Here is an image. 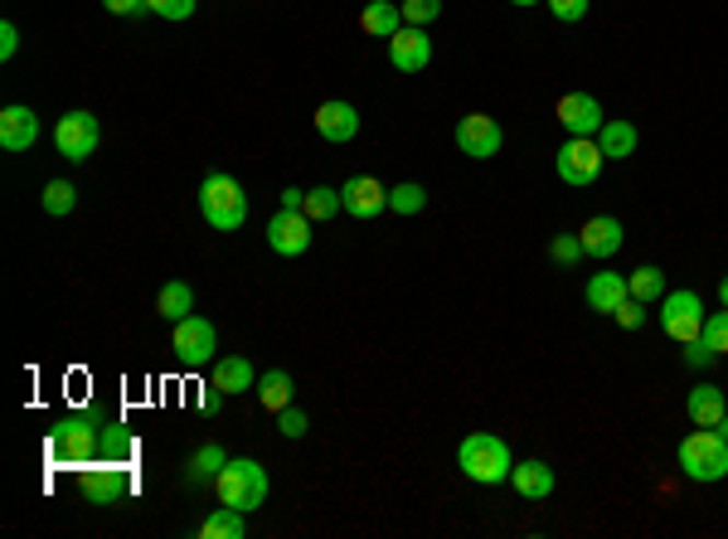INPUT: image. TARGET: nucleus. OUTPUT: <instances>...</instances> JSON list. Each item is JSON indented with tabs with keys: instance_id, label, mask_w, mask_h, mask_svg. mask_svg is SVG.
<instances>
[{
	"instance_id": "f257e3e1",
	"label": "nucleus",
	"mask_w": 728,
	"mask_h": 539,
	"mask_svg": "<svg viewBox=\"0 0 728 539\" xmlns=\"http://www.w3.org/2000/svg\"><path fill=\"white\" fill-rule=\"evenodd\" d=\"M457 467H462L466 481H476V486H500V481H510L515 457H510L506 437H496V433H466L462 447H457Z\"/></svg>"
},
{
	"instance_id": "f03ea898",
	"label": "nucleus",
	"mask_w": 728,
	"mask_h": 539,
	"mask_svg": "<svg viewBox=\"0 0 728 539\" xmlns=\"http://www.w3.org/2000/svg\"><path fill=\"white\" fill-rule=\"evenodd\" d=\"M103 452V423L93 413H69L49 428V457L59 467H83Z\"/></svg>"
},
{
	"instance_id": "7ed1b4c3",
	"label": "nucleus",
	"mask_w": 728,
	"mask_h": 539,
	"mask_svg": "<svg viewBox=\"0 0 728 539\" xmlns=\"http://www.w3.org/2000/svg\"><path fill=\"white\" fill-rule=\"evenodd\" d=\"M199 215H205L209 229H219V233H233V229H243V219H249V195H243V185L233 175H205L199 180Z\"/></svg>"
},
{
	"instance_id": "20e7f679",
	"label": "nucleus",
	"mask_w": 728,
	"mask_h": 539,
	"mask_svg": "<svg viewBox=\"0 0 728 539\" xmlns=\"http://www.w3.org/2000/svg\"><path fill=\"white\" fill-rule=\"evenodd\" d=\"M215 486H219V501H223V505H233V511L253 515V511H263V501H267V491H273V481H267L263 462H253V457H229Z\"/></svg>"
},
{
	"instance_id": "39448f33",
	"label": "nucleus",
	"mask_w": 728,
	"mask_h": 539,
	"mask_svg": "<svg viewBox=\"0 0 728 539\" xmlns=\"http://www.w3.org/2000/svg\"><path fill=\"white\" fill-rule=\"evenodd\" d=\"M675 462H680V471H685L690 481L714 486V481L728 477V443L714 428H700V433H690L685 443H680Z\"/></svg>"
},
{
	"instance_id": "423d86ee",
	"label": "nucleus",
	"mask_w": 728,
	"mask_h": 539,
	"mask_svg": "<svg viewBox=\"0 0 728 539\" xmlns=\"http://www.w3.org/2000/svg\"><path fill=\"white\" fill-rule=\"evenodd\" d=\"M171 351H175V359H181L185 369L215 365V355H219V331H215V321H205V317H195V311H189L185 321H175Z\"/></svg>"
},
{
	"instance_id": "0eeeda50",
	"label": "nucleus",
	"mask_w": 728,
	"mask_h": 539,
	"mask_svg": "<svg viewBox=\"0 0 728 539\" xmlns=\"http://www.w3.org/2000/svg\"><path fill=\"white\" fill-rule=\"evenodd\" d=\"M602 146H598V137H568L564 146H558V156H554V171H558V180L564 185H574V190H588L592 180L602 175Z\"/></svg>"
},
{
	"instance_id": "6e6552de",
	"label": "nucleus",
	"mask_w": 728,
	"mask_h": 539,
	"mask_svg": "<svg viewBox=\"0 0 728 539\" xmlns=\"http://www.w3.org/2000/svg\"><path fill=\"white\" fill-rule=\"evenodd\" d=\"M97 141H103V127H97V117L88 107H73L59 117V127H54V146H59V156L69 165H83L88 156L97 151Z\"/></svg>"
},
{
	"instance_id": "1a4fd4ad",
	"label": "nucleus",
	"mask_w": 728,
	"mask_h": 539,
	"mask_svg": "<svg viewBox=\"0 0 728 539\" xmlns=\"http://www.w3.org/2000/svg\"><path fill=\"white\" fill-rule=\"evenodd\" d=\"M660 331L670 335V341H694V335L704 331V301L694 297V291H666V297H660Z\"/></svg>"
},
{
	"instance_id": "9d476101",
	"label": "nucleus",
	"mask_w": 728,
	"mask_h": 539,
	"mask_svg": "<svg viewBox=\"0 0 728 539\" xmlns=\"http://www.w3.org/2000/svg\"><path fill=\"white\" fill-rule=\"evenodd\" d=\"M78 486H83L88 505H117V501H127V491H131V467L103 457V462L83 467V481H78Z\"/></svg>"
},
{
	"instance_id": "9b49d317",
	"label": "nucleus",
	"mask_w": 728,
	"mask_h": 539,
	"mask_svg": "<svg viewBox=\"0 0 728 539\" xmlns=\"http://www.w3.org/2000/svg\"><path fill=\"white\" fill-rule=\"evenodd\" d=\"M457 146H462V156H472V161H490V156H500V146H506V131H500V122L486 117V112H466V117L457 122Z\"/></svg>"
},
{
	"instance_id": "f8f14e48",
	"label": "nucleus",
	"mask_w": 728,
	"mask_h": 539,
	"mask_svg": "<svg viewBox=\"0 0 728 539\" xmlns=\"http://www.w3.org/2000/svg\"><path fill=\"white\" fill-rule=\"evenodd\" d=\"M267 249L282 253V257H301L311 249V219L307 209H277L267 219Z\"/></svg>"
},
{
	"instance_id": "ddd939ff",
	"label": "nucleus",
	"mask_w": 728,
	"mask_h": 539,
	"mask_svg": "<svg viewBox=\"0 0 728 539\" xmlns=\"http://www.w3.org/2000/svg\"><path fill=\"white\" fill-rule=\"evenodd\" d=\"M554 117L564 122L568 137H598L602 122H608V112H602V103L592 93H564L554 107Z\"/></svg>"
},
{
	"instance_id": "4468645a",
	"label": "nucleus",
	"mask_w": 728,
	"mask_h": 539,
	"mask_svg": "<svg viewBox=\"0 0 728 539\" xmlns=\"http://www.w3.org/2000/svg\"><path fill=\"white\" fill-rule=\"evenodd\" d=\"M340 205L350 219H379L389 209V185H379L374 175H350L340 185Z\"/></svg>"
},
{
	"instance_id": "2eb2a0df",
	"label": "nucleus",
	"mask_w": 728,
	"mask_h": 539,
	"mask_svg": "<svg viewBox=\"0 0 728 539\" xmlns=\"http://www.w3.org/2000/svg\"><path fill=\"white\" fill-rule=\"evenodd\" d=\"M578 243H582V257L612 263V257L622 253V243H626V229H622V219H612V215H592L578 229Z\"/></svg>"
},
{
	"instance_id": "dca6fc26",
	"label": "nucleus",
	"mask_w": 728,
	"mask_h": 539,
	"mask_svg": "<svg viewBox=\"0 0 728 539\" xmlns=\"http://www.w3.org/2000/svg\"><path fill=\"white\" fill-rule=\"evenodd\" d=\"M389 64H394L398 73H423L432 64V39L428 30L418 25H403L394 39H389Z\"/></svg>"
},
{
	"instance_id": "f3484780",
	"label": "nucleus",
	"mask_w": 728,
	"mask_h": 539,
	"mask_svg": "<svg viewBox=\"0 0 728 539\" xmlns=\"http://www.w3.org/2000/svg\"><path fill=\"white\" fill-rule=\"evenodd\" d=\"M311 122H316V131H321V137H326L331 146H345V141L360 137V107H355V103H340V98L321 103Z\"/></svg>"
},
{
	"instance_id": "a211bd4d",
	"label": "nucleus",
	"mask_w": 728,
	"mask_h": 539,
	"mask_svg": "<svg viewBox=\"0 0 728 539\" xmlns=\"http://www.w3.org/2000/svg\"><path fill=\"white\" fill-rule=\"evenodd\" d=\"M35 141H39L35 107H25V103L0 107V151H30Z\"/></svg>"
},
{
	"instance_id": "6ab92c4d",
	"label": "nucleus",
	"mask_w": 728,
	"mask_h": 539,
	"mask_svg": "<svg viewBox=\"0 0 728 539\" xmlns=\"http://www.w3.org/2000/svg\"><path fill=\"white\" fill-rule=\"evenodd\" d=\"M253 385H257V369L249 355H223L209 369V389H219V394H249Z\"/></svg>"
},
{
	"instance_id": "aec40b11",
	"label": "nucleus",
	"mask_w": 728,
	"mask_h": 539,
	"mask_svg": "<svg viewBox=\"0 0 728 539\" xmlns=\"http://www.w3.org/2000/svg\"><path fill=\"white\" fill-rule=\"evenodd\" d=\"M626 297H632V291H626V277L622 273H592L588 287H582V301H588L592 311H602V317H612V311H617Z\"/></svg>"
},
{
	"instance_id": "412c9836",
	"label": "nucleus",
	"mask_w": 728,
	"mask_h": 539,
	"mask_svg": "<svg viewBox=\"0 0 728 539\" xmlns=\"http://www.w3.org/2000/svg\"><path fill=\"white\" fill-rule=\"evenodd\" d=\"M510 486L520 491L524 501H544L548 491H554V467L540 462V457H524V462H515V471H510Z\"/></svg>"
},
{
	"instance_id": "4be33fe9",
	"label": "nucleus",
	"mask_w": 728,
	"mask_h": 539,
	"mask_svg": "<svg viewBox=\"0 0 728 539\" xmlns=\"http://www.w3.org/2000/svg\"><path fill=\"white\" fill-rule=\"evenodd\" d=\"M685 409H690L694 428H719V418L728 413V399H724L719 385H694L690 399H685Z\"/></svg>"
},
{
	"instance_id": "5701e85b",
	"label": "nucleus",
	"mask_w": 728,
	"mask_h": 539,
	"mask_svg": "<svg viewBox=\"0 0 728 539\" xmlns=\"http://www.w3.org/2000/svg\"><path fill=\"white\" fill-rule=\"evenodd\" d=\"M360 30L369 39H394L403 30V5H394V0H369L360 10Z\"/></svg>"
},
{
	"instance_id": "b1692460",
	"label": "nucleus",
	"mask_w": 728,
	"mask_h": 539,
	"mask_svg": "<svg viewBox=\"0 0 728 539\" xmlns=\"http://www.w3.org/2000/svg\"><path fill=\"white\" fill-rule=\"evenodd\" d=\"M636 141H642V131H636L626 117H608V122H602V131H598V146H602L608 161H626V156H636Z\"/></svg>"
},
{
	"instance_id": "393cba45",
	"label": "nucleus",
	"mask_w": 728,
	"mask_h": 539,
	"mask_svg": "<svg viewBox=\"0 0 728 539\" xmlns=\"http://www.w3.org/2000/svg\"><path fill=\"white\" fill-rule=\"evenodd\" d=\"M223 462H229V452H223L219 443H205V447H195V457H189V462H185V481H189V486H205V481H219Z\"/></svg>"
},
{
	"instance_id": "a878e982",
	"label": "nucleus",
	"mask_w": 728,
	"mask_h": 539,
	"mask_svg": "<svg viewBox=\"0 0 728 539\" xmlns=\"http://www.w3.org/2000/svg\"><path fill=\"white\" fill-rule=\"evenodd\" d=\"M243 535H249V515L223 505V501H219V511L199 525V539H243Z\"/></svg>"
},
{
	"instance_id": "bb28decb",
	"label": "nucleus",
	"mask_w": 728,
	"mask_h": 539,
	"mask_svg": "<svg viewBox=\"0 0 728 539\" xmlns=\"http://www.w3.org/2000/svg\"><path fill=\"white\" fill-rule=\"evenodd\" d=\"M253 394L263 399L267 413H282L291 403V375H287V369H263V379L253 385Z\"/></svg>"
},
{
	"instance_id": "cd10ccee",
	"label": "nucleus",
	"mask_w": 728,
	"mask_h": 539,
	"mask_svg": "<svg viewBox=\"0 0 728 539\" xmlns=\"http://www.w3.org/2000/svg\"><path fill=\"white\" fill-rule=\"evenodd\" d=\"M155 311H161V317L171 321V325L185 321L189 311H195V287H189V283H165L161 297H155Z\"/></svg>"
},
{
	"instance_id": "c85d7f7f",
	"label": "nucleus",
	"mask_w": 728,
	"mask_h": 539,
	"mask_svg": "<svg viewBox=\"0 0 728 539\" xmlns=\"http://www.w3.org/2000/svg\"><path fill=\"white\" fill-rule=\"evenodd\" d=\"M626 291H632L636 301H646V307H651V301L666 297V273H660L656 263H642L636 273H626Z\"/></svg>"
},
{
	"instance_id": "c756f323",
	"label": "nucleus",
	"mask_w": 728,
	"mask_h": 539,
	"mask_svg": "<svg viewBox=\"0 0 728 539\" xmlns=\"http://www.w3.org/2000/svg\"><path fill=\"white\" fill-rule=\"evenodd\" d=\"M39 205H44V215H54V219L73 215V209H78V185H73V180H49L44 195H39Z\"/></svg>"
},
{
	"instance_id": "7c9ffc66",
	"label": "nucleus",
	"mask_w": 728,
	"mask_h": 539,
	"mask_svg": "<svg viewBox=\"0 0 728 539\" xmlns=\"http://www.w3.org/2000/svg\"><path fill=\"white\" fill-rule=\"evenodd\" d=\"M301 209H307V219L311 223H326V219H335V215H340V190H335V185H316V190H307V205H301Z\"/></svg>"
},
{
	"instance_id": "2f4dec72",
	"label": "nucleus",
	"mask_w": 728,
	"mask_h": 539,
	"mask_svg": "<svg viewBox=\"0 0 728 539\" xmlns=\"http://www.w3.org/2000/svg\"><path fill=\"white\" fill-rule=\"evenodd\" d=\"M389 209H394V215H423V209H428V190L403 180V185L389 190Z\"/></svg>"
},
{
	"instance_id": "473e14b6",
	"label": "nucleus",
	"mask_w": 728,
	"mask_h": 539,
	"mask_svg": "<svg viewBox=\"0 0 728 539\" xmlns=\"http://www.w3.org/2000/svg\"><path fill=\"white\" fill-rule=\"evenodd\" d=\"M704 341H709L714 355H728V307L724 311H704Z\"/></svg>"
},
{
	"instance_id": "72a5a7b5",
	"label": "nucleus",
	"mask_w": 728,
	"mask_h": 539,
	"mask_svg": "<svg viewBox=\"0 0 728 539\" xmlns=\"http://www.w3.org/2000/svg\"><path fill=\"white\" fill-rule=\"evenodd\" d=\"M131 452H137L131 433H122L117 423H107L103 428V457H112V462H131Z\"/></svg>"
},
{
	"instance_id": "f704fd0d",
	"label": "nucleus",
	"mask_w": 728,
	"mask_h": 539,
	"mask_svg": "<svg viewBox=\"0 0 728 539\" xmlns=\"http://www.w3.org/2000/svg\"><path fill=\"white\" fill-rule=\"evenodd\" d=\"M437 15H442V0H403V25L428 30Z\"/></svg>"
},
{
	"instance_id": "c9c22d12",
	"label": "nucleus",
	"mask_w": 728,
	"mask_h": 539,
	"mask_svg": "<svg viewBox=\"0 0 728 539\" xmlns=\"http://www.w3.org/2000/svg\"><path fill=\"white\" fill-rule=\"evenodd\" d=\"M548 257H554L558 267H574L578 257H582V243H578V233H554V243H548Z\"/></svg>"
},
{
	"instance_id": "e433bc0d",
	"label": "nucleus",
	"mask_w": 728,
	"mask_h": 539,
	"mask_svg": "<svg viewBox=\"0 0 728 539\" xmlns=\"http://www.w3.org/2000/svg\"><path fill=\"white\" fill-rule=\"evenodd\" d=\"M199 0H146V15H161V20H189L195 15Z\"/></svg>"
},
{
	"instance_id": "4c0bfd02",
	"label": "nucleus",
	"mask_w": 728,
	"mask_h": 539,
	"mask_svg": "<svg viewBox=\"0 0 728 539\" xmlns=\"http://www.w3.org/2000/svg\"><path fill=\"white\" fill-rule=\"evenodd\" d=\"M646 311H651V307H646V301H636V297H626V301H622V307H617V311H612V321H617V325H622V331H642V325H646Z\"/></svg>"
},
{
	"instance_id": "58836bf2",
	"label": "nucleus",
	"mask_w": 728,
	"mask_h": 539,
	"mask_svg": "<svg viewBox=\"0 0 728 539\" xmlns=\"http://www.w3.org/2000/svg\"><path fill=\"white\" fill-rule=\"evenodd\" d=\"M277 433H282V437H307V433H311V418H307L301 409H291V403H287V409L277 413Z\"/></svg>"
},
{
	"instance_id": "ea45409f",
	"label": "nucleus",
	"mask_w": 728,
	"mask_h": 539,
	"mask_svg": "<svg viewBox=\"0 0 728 539\" xmlns=\"http://www.w3.org/2000/svg\"><path fill=\"white\" fill-rule=\"evenodd\" d=\"M714 359H719V355L709 351V341H704V335H694V341H685V365H690V369H709Z\"/></svg>"
},
{
	"instance_id": "a19ab883",
	"label": "nucleus",
	"mask_w": 728,
	"mask_h": 539,
	"mask_svg": "<svg viewBox=\"0 0 728 539\" xmlns=\"http://www.w3.org/2000/svg\"><path fill=\"white\" fill-rule=\"evenodd\" d=\"M548 10H554V20H564V25H578L582 15H588V0H544Z\"/></svg>"
},
{
	"instance_id": "79ce46f5",
	"label": "nucleus",
	"mask_w": 728,
	"mask_h": 539,
	"mask_svg": "<svg viewBox=\"0 0 728 539\" xmlns=\"http://www.w3.org/2000/svg\"><path fill=\"white\" fill-rule=\"evenodd\" d=\"M20 54V30H15V20H5L0 25V59H15Z\"/></svg>"
},
{
	"instance_id": "37998d69",
	"label": "nucleus",
	"mask_w": 728,
	"mask_h": 539,
	"mask_svg": "<svg viewBox=\"0 0 728 539\" xmlns=\"http://www.w3.org/2000/svg\"><path fill=\"white\" fill-rule=\"evenodd\" d=\"M107 15H146V0H103Z\"/></svg>"
},
{
	"instance_id": "c03bdc74",
	"label": "nucleus",
	"mask_w": 728,
	"mask_h": 539,
	"mask_svg": "<svg viewBox=\"0 0 728 539\" xmlns=\"http://www.w3.org/2000/svg\"><path fill=\"white\" fill-rule=\"evenodd\" d=\"M301 205H307V190H297V185L282 190V209H301Z\"/></svg>"
},
{
	"instance_id": "a18cd8bd",
	"label": "nucleus",
	"mask_w": 728,
	"mask_h": 539,
	"mask_svg": "<svg viewBox=\"0 0 728 539\" xmlns=\"http://www.w3.org/2000/svg\"><path fill=\"white\" fill-rule=\"evenodd\" d=\"M714 433H719L724 443H728V413H724V418H719V428H714Z\"/></svg>"
},
{
	"instance_id": "49530a36",
	"label": "nucleus",
	"mask_w": 728,
	"mask_h": 539,
	"mask_svg": "<svg viewBox=\"0 0 728 539\" xmlns=\"http://www.w3.org/2000/svg\"><path fill=\"white\" fill-rule=\"evenodd\" d=\"M719 301H724V307H728V277H724V283H719Z\"/></svg>"
},
{
	"instance_id": "de8ad7c7",
	"label": "nucleus",
	"mask_w": 728,
	"mask_h": 539,
	"mask_svg": "<svg viewBox=\"0 0 728 539\" xmlns=\"http://www.w3.org/2000/svg\"><path fill=\"white\" fill-rule=\"evenodd\" d=\"M510 5H534V0H510Z\"/></svg>"
}]
</instances>
